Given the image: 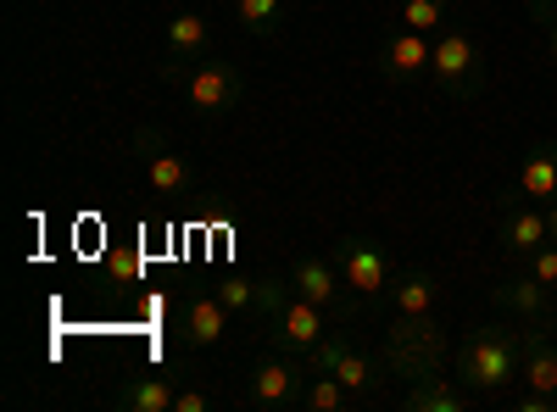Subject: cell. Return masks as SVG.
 Listing matches in <instances>:
<instances>
[{
	"instance_id": "e0dca14e",
	"label": "cell",
	"mask_w": 557,
	"mask_h": 412,
	"mask_svg": "<svg viewBox=\"0 0 557 412\" xmlns=\"http://www.w3.org/2000/svg\"><path fill=\"white\" fill-rule=\"evenodd\" d=\"M519 196L524 201H557V140H541L519 167Z\"/></svg>"
},
{
	"instance_id": "9a60e30c",
	"label": "cell",
	"mask_w": 557,
	"mask_h": 412,
	"mask_svg": "<svg viewBox=\"0 0 557 412\" xmlns=\"http://www.w3.org/2000/svg\"><path fill=\"white\" fill-rule=\"evenodd\" d=\"M212 57V23L201 12H173L168 17V62L162 67H190Z\"/></svg>"
},
{
	"instance_id": "30bf717a",
	"label": "cell",
	"mask_w": 557,
	"mask_h": 412,
	"mask_svg": "<svg viewBox=\"0 0 557 412\" xmlns=\"http://www.w3.org/2000/svg\"><path fill=\"white\" fill-rule=\"evenodd\" d=\"M330 329H335V317L323 312V307H312L307 296H290L285 307H278V312L268 317V335H273V346H278V351H290V357L318 351Z\"/></svg>"
},
{
	"instance_id": "4316f807",
	"label": "cell",
	"mask_w": 557,
	"mask_h": 412,
	"mask_svg": "<svg viewBox=\"0 0 557 412\" xmlns=\"http://www.w3.org/2000/svg\"><path fill=\"white\" fill-rule=\"evenodd\" d=\"M173 412H212V390L207 385H184L173 396Z\"/></svg>"
},
{
	"instance_id": "277c9868",
	"label": "cell",
	"mask_w": 557,
	"mask_h": 412,
	"mask_svg": "<svg viewBox=\"0 0 557 412\" xmlns=\"http://www.w3.org/2000/svg\"><path fill=\"white\" fill-rule=\"evenodd\" d=\"M168 84L184 89V107L196 117H228L246 101V67L235 62H190V67H162Z\"/></svg>"
},
{
	"instance_id": "603a6c76",
	"label": "cell",
	"mask_w": 557,
	"mask_h": 412,
	"mask_svg": "<svg viewBox=\"0 0 557 412\" xmlns=\"http://www.w3.org/2000/svg\"><path fill=\"white\" fill-rule=\"evenodd\" d=\"M446 12H451V0H401V7H396L401 28H412V34H441Z\"/></svg>"
},
{
	"instance_id": "8fae6325",
	"label": "cell",
	"mask_w": 557,
	"mask_h": 412,
	"mask_svg": "<svg viewBox=\"0 0 557 412\" xmlns=\"http://www.w3.org/2000/svg\"><path fill=\"white\" fill-rule=\"evenodd\" d=\"M496 207H502L496 235H502V251H507V257H530V251H541V246L552 240V228H546V207H541V201H524V196H519V185H513V190H502V196H496Z\"/></svg>"
},
{
	"instance_id": "ffe728a7",
	"label": "cell",
	"mask_w": 557,
	"mask_h": 412,
	"mask_svg": "<svg viewBox=\"0 0 557 412\" xmlns=\"http://www.w3.org/2000/svg\"><path fill=\"white\" fill-rule=\"evenodd\" d=\"M435 301H441V285L424 267H401L391 279V307L396 312H435Z\"/></svg>"
},
{
	"instance_id": "44dd1931",
	"label": "cell",
	"mask_w": 557,
	"mask_h": 412,
	"mask_svg": "<svg viewBox=\"0 0 557 412\" xmlns=\"http://www.w3.org/2000/svg\"><path fill=\"white\" fill-rule=\"evenodd\" d=\"M346 407H357V401H351V390H346L330 369H312V374H307L301 412H346Z\"/></svg>"
},
{
	"instance_id": "6da1fadb",
	"label": "cell",
	"mask_w": 557,
	"mask_h": 412,
	"mask_svg": "<svg viewBox=\"0 0 557 412\" xmlns=\"http://www.w3.org/2000/svg\"><path fill=\"white\" fill-rule=\"evenodd\" d=\"M451 374L457 385H469L474 396H496L524 374V335L507 324H474L462 329L457 351H451Z\"/></svg>"
},
{
	"instance_id": "484cf974",
	"label": "cell",
	"mask_w": 557,
	"mask_h": 412,
	"mask_svg": "<svg viewBox=\"0 0 557 412\" xmlns=\"http://www.w3.org/2000/svg\"><path fill=\"white\" fill-rule=\"evenodd\" d=\"M524 267L535 273L541 285H552V290H557V240H546L541 251H530V257H524Z\"/></svg>"
},
{
	"instance_id": "d6986e66",
	"label": "cell",
	"mask_w": 557,
	"mask_h": 412,
	"mask_svg": "<svg viewBox=\"0 0 557 412\" xmlns=\"http://www.w3.org/2000/svg\"><path fill=\"white\" fill-rule=\"evenodd\" d=\"M524 385L557 396V340H546L541 329H524Z\"/></svg>"
},
{
	"instance_id": "9c48e42d",
	"label": "cell",
	"mask_w": 557,
	"mask_h": 412,
	"mask_svg": "<svg viewBox=\"0 0 557 412\" xmlns=\"http://www.w3.org/2000/svg\"><path fill=\"white\" fill-rule=\"evenodd\" d=\"M330 262L341 267V279H346L362 301H380V296L391 290V279H396L385 246L368 240V235H341V240L330 246Z\"/></svg>"
},
{
	"instance_id": "ac0fdd59",
	"label": "cell",
	"mask_w": 557,
	"mask_h": 412,
	"mask_svg": "<svg viewBox=\"0 0 557 412\" xmlns=\"http://www.w3.org/2000/svg\"><path fill=\"white\" fill-rule=\"evenodd\" d=\"M173 396H178L173 379H162V374H139V379H128L112 401H117L123 412H173Z\"/></svg>"
},
{
	"instance_id": "2e32d148",
	"label": "cell",
	"mask_w": 557,
	"mask_h": 412,
	"mask_svg": "<svg viewBox=\"0 0 557 412\" xmlns=\"http://www.w3.org/2000/svg\"><path fill=\"white\" fill-rule=\"evenodd\" d=\"M469 401H474V390H469V385H446V374L418 379V385H407V396H401L407 412H462Z\"/></svg>"
},
{
	"instance_id": "4fadbf2b",
	"label": "cell",
	"mask_w": 557,
	"mask_h": 412,
	"mask_svg": "<svg viewBox=\"0 0 557 412\" xmlns=\"http://www.w3.org/2000/svg\"><path fill=\"white\" fill-rule=\"evenodd\" d=\"M228 317H235V312L218 301V290L184 296V307H178V340L190 346V351H212L228 335Z\"/></svg>"
},
{
	"instance_id": "cb8c5ba5",
	"label": "cell",
	"mask_w": 557,
	"mask_h": 412,
	"mask_svg": "<svg viewBox=\"0 0 557 412\" xmlns=\"http://www.w3.org/2000/svg\"><path fill=\"white\" fill-rule=\"evenodd\" d=\"M212 290H218V301H223L228 312H262V290H257V279H240V273H228V279H218Z\"/></svg>"
},
{
	"instance_id": "52a82bcc",
	"label": "cell",
	"mask_w": 557,
	"mask_h": 412,
	"mask_svg": "<svg viewBox=\"0 0 557 412\" xmlns=\"http://www.w3.org/2000/svg\"><path fill=\"white\" fill-rule=\"evenodd\" d=\"M290 285H296V296H307L312 307L330 312L335 324H351V317L368 307V301L341 279V267H335L330 257H318V251H301V257L290 262Z\"/></svg>"
},
{
	"instance_id": "f1b7e54d",
	"label": "cell",
	"mask_w": 557,
	"mask_h": 412,
	"mask_svg": "<svg viewBox=\"0 0 557 412\" xmlns=\"http://www.w3.org/2000/svg\"><path fill=\"white\" fill-rule=\"evenodd\" d=\"M228 7H235V0H228Z\"/></svg>"
},
{
	"instance_id": "3957f363",
	"label": "cell",
	"mask_w": 557,
	"mask_h": 412,
	"mask_svg": "<svg viewBox=\"0 0 557 412\" xmlns=\"http://www.w3.org/2000/svg\"><path fill=\"white\" fill-rule=\"evenodd\" d=\"M307 369H330V374L351 390V401H357V407L380 401V396H385V385L396 379V374H391V362H385V357H374V351H362V346L351 340V329H346V324H335L330 335H323V346H318V351H307Z\"/></svg>"
},
{
	"instance_id": "7c38bea8",
	"label": "cell",
	"mask_w": 557,
	"mask_h": 412,
	"mask_svg": "<svg viewBox=\"0 0 557 412\" xmlns=\"http://www.w3.org/2000/svg\"><path fill=\"white\" fill-rule=\"evenodd\" d=\"M430 62H435V34H412V28L385 34L380 51H374V67H380V78H391V84L430 78Z\"/></svg>"
},
{
	"instance_id": "83f0119b",
	"label": "cell",
	"mask_w": 557,
	"mask_h": 412,
	"mask_svg": "<svg viewBox=\"0 0 557 412\" xmlns=\"http://www.w3.org/2000/svg\"><path fill=\"white\" fill-rule=\"evenodd\" d=\"M546 228H552V240H557V201H546Z\"/></svg>"
},
{
	"instance_id": "5b68a950",
	"label": "cell",
	"mask_w": 557,
	"mask_h": 412,
	"mask_svg": "<svg viewBox=\"0 0 557 412\" xmlns=\"http://www.w3.org/2000/svg\"><path fill=\"white\" fill-rule=\"evenodd\" d=\"M430 78L446 89L451 101H480L485 89V51L469 28H441L435 34V62H430Z\"/></svg>"
},
{
	"instance_id": "ba28073f",
	"label": "cell",
	"mask_w": 557,
	"mask_h": 412,
	"mask_svg": "<svg viewBox=\"0 0 557 412\" xmlns=\"http://www.w3.org/2000/svg\"><path fill=\"white\" fill-rule=\"evenodd\" d=\"M307 357H290V351H278V357H257V369L246 379V396L257 412H301V396H307Z\"/></svg>"
},
{
	"instance_id": "8992f818",
	"label": "cell",
	"mask_w": 557,
	"mask_h": 412,
	"mask_svg": "<svg viewBox=\"0 0 557 412\" xmlns=\"http://www.w3.org/2000/svg\"><path fill=\"white\" fill-rule=\"evenodd\" d=\"M134 157H139V173H146V185L168 201H184V196H196V162L173 151V140L146 123V128H134Z\"/></svg>"
},
{
	"instance_id": "5bb4252c",
	"label": "cell",
	"mask_w": 557,
	"mask_h": 412,
	"mask_svg": "<svg viewBox=\"0 0 557 412\" xmlns=\"http://www.w3.org/2000/svg\"><path fill=\"white\" fill-rule=\"evenodd\" d=\"M491 301H496L502 312L524 317V324H541V317H552V285H541L530 267L513 273V279H502V285H491Z\"/></svg>"
},
{
	"instance_id": "7a4b0ae2",
	"label": "cell",
	"mask_w": 557,
	"mask_h": 412,
	"mask_svg": "<svg viewBox=\"0 0 557 412\" xmlns=\"http://www.w3.org/2000/svg\"><path fill=\"white\" fill-rule=\"evenodd\" d=\"M457 346L446 340V329L435 324V312H396L391 329L380 340V357L391 362V374L401 385H418V379H435L446 369V357Z\"/></svg>"
},
{
	"instance_id": "d4e9b609",
	"label": "cell",
	"mask_w": 557,
	"mask_h": 412,
	"mask_svg": "<svg viewBox=\"0 0 557 412\" xmlns=\"http://www.w3.org/2000/svg\"><path fill=\"white\" fill-rule=\"evenodd\" d=\"M524 12L541 23V34H546V57H552V73H557V0H524Z\"/></svg>"
},
{
	"instance_id": "7402d4cb",
	"label": "cell",
	"mask_w": 557,
	"mask_h": 412,
	"mask_svg": "<svg viewBox=\"0 0 557 412\" xmlns=\"http://www.w3.org/2000/svg\"><path fill=\"white\" fill-rule=\"evenodd\" d=\"M285 12H290V0H235L240 28H246V34H257V39H268V34L285 28Z\"/></svg>"
}]
</instances>
